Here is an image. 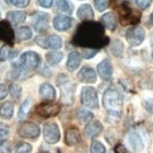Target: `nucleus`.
Masks as SVG:
<instances>
[{
	"label": "nucleus",
	"instance_id": "12",
	"mask_svg": "<svg viewBox=\"0 0 153 153\" xmlns=\"http://www.w3.org/2000/svg\"><path fill=\"white\" fill-rule=\"evenodd\" d=\"M0 39L9 45L14 43V33L8 21H0Z\"/></svg>",
	"mask_w": 153,
	"mask_h": 153
},
{
	"label": "nucleus",
	"instance_id": "6",
	"mask_svg": "<svg viewBox=\"0 0 153 153\" xmlns=\"http://www.w3.org/2000/svg\"><path fill=\"white\" fill-rule=\"evenodd\" d=\"M120 22L121 24H134L138 23L140 20L141 14L137 11H134V9H131L130 7L128 6V3H124L120 8Z\"/></svg>",
	"mask_w": 153,
	"mask_h": 153
},
{
	"label": "nucleus",
	"instance_id": "29",
	"mask_svg": "<svg viewBox=\"0 0 153 153\" xmlns=\"http://www.w3.org/2000/svg\"><path fill=\"white\" fill-rule=\"evenodd\" d=\"M32 146L26 142H19L11 149V153H31Z\"/></svg>",
	"mask_w": 153,
	"mask_h": 153
},
{
	"label": "nucleus",
	"instance_id": "2",
	"mask_svg": "<svg viewBox=\"0 0 153 153\" xmlns=\"http://www.w3.org/2000/svg\"><path fill=\"white\" fill-rule=\"evenodd\" d=\"M103 106L109 115L119 117L123 111V97L119 91L114 88L106 90L103 95Z\"/></svg>",
	"mask_w": 153,
	"mask_h": 153
},
{
	"label": "nucleus",
	"instance_id": "36",
	"mask_svg": "<svg viewBox=\"0 0 153 153\" xmlns=\"http://www.w3.org/2000/svg\"><path fill=\"white\" fill-rule=\"evenodd\" d=\"M8 3H12L13 6L19 7V8H24V7L29 6L30 0H7Z\"/></svg>",
	"mask_w": 153,
	"mask_h": 153
},
{
	"label": "nucleus",
	"instance_id": "35",
	"mask_svg": "<svg viewBox=\"0 0 153 153\" xmlns=\"http://www.w3.org/2000/svg\"><path fill=\"white\" fill-rule=\"evenodd\" d=\"M94 4L99 11H104L108 7V0H94Z\"/></svg>",
	"mask_w": 153,
	"mask_h": 153
},
{
	"label": "nucleus",
	"instance_id": "1",
	"mask_svg": "<svg viewBox=\"0 0 153 153\" xmlns=\"http://www.w3.org/2000/svg\"><path fill=\"white\" fill-rule=\"evenodd\" d=\"M72 43L81 47L97 51L108 44L109 38L104 34V29L101 23L88 21L78 27Z\"/></svg>",
	"mask_w": 153,
	"mask_h": 153
},
{
	"label": "nucleus",
	"instance_id": "9",
	"mask_svg": "<svg viewBox=\"0 0 153 153\" xmlns=\"http://www.w3.org/2000/svg\"><path fill=\"white\" fill-rule=\"evenodd\" d=\"M60 112V105L56 103H42L36 107V113L43 118H51L57 116Z\"/></svg>",
	"mask_w": 153,
	"mask_h": 153
},
{
	"label": "nucleus",
	"instance_id": "42",
	"mask_svg": "<svg viewBox=\"0 0 153 153\" xmlns=\"http://www.w3.org/2000/svg\"><path fill=\"white\" fill-rule=\"evenodd\" d=\"M8 95V89L4 84H0V100L6 99V96Z\"/></svg>",
	"mask_w": 153,
	"mask_h": 153
},
{
	"label": "nucleus",
	"instance_id": "28",
	"mask_svg": "<svg viewBox=\"0 0 153 153\" xmlns=\"http://www.w3.org/2000/svg\"><path fill=\"white\" fill-rule=\"evenodd\" d=\"M16 35L19 41H26V39H30L32 37V31L27 26H22V27H19L16 30Z\"/></svg>",
	"mask_w": 153,
	"mask_h": 153
},
{
	"label": "nucleus",
	"instance_id": "3",
	"mask_svg": "<svg viewBox=\"0 0 153 153\" xmlns=\"http://www.w3.org/2000/svg\"><path fill=\"white\" fill-rule=\"evenodd\" d=\"M57 83L59 89H60L61 101H62V103L67 104V105L72 104V102H74V89H76L74 84L65 74H60V76H58Z\"/></svg>",
	"mask_w": 153,
	"mask_h": 153
},
{
	"label": "nucleus",
	"instance_id": "18",
	"mask_svg": "<svg viewBox=\"0 0 153 153\" xmlns=\"http://www.w3.org/2000/svg\"><path fill=\"white\" fill-rule=\"evenodd\" d=\"M78 78L81 82L84 83H94L96 82V74L94 69L90 67H83L78 74Z\"/></svg>",
	"mask_w": 153,
	"mask_h": 153
},
{
	"label": "nucleus",
	"instance_id": "8",
	"mask_svg": "<svg viewBox=\"0 0 153 153\" xmlns=\"http://www.w3.org/2000/svg\"><path fill=\"white\" fill-rule=\"evenodd\" d=\"M126 38H127V42L131 46H138L144 41L146 32L140 26H132V27L127 30Z\"/></svg>",
	"mask_w": 153,
	"mask_h": 153
},
{
	"label": "nucleus",
	"instance_id": "24",
	"mask_svg": "<svg viewBox=\"0 0 153 153\" xmlns=\"http://www.w3.org/2000/svg\"><path fill=\"white\" fill-rule=\"evenodd\" d=\"M13 113H14V106L11 102L3 103L0 106V116L4 119H10L13 116Z\"/></svg>",
	"mask_w": 153,
	"mask_h": 153
},
{
	"label": "nucleus",
	"instance_id": "11",
	"mask_svg": "<svg viewBox=\"0 0 153 153\" xmlns=\"http://www.w3.org/2000/svg\"><path fill=\"white\" fill-rule=\"evenodd\" d=\"M37 43L43 48H53V49H59L62 46V41L60 36L49 35V36H38L36 38Z\"/></svg>",
	"mask_w": 153,
	"mask_h": 153
},
{
	"label": "nucleus",
	"instance_id": "15",
	"mask_svg": "<svg viewBox=\"0 0 153 153\" xmlns=\"http://www.w3.org/2000/svg\"><path fill=\"white\" fill-rule=\"evenodd\" d=\"M81 141V134L80 131L74 127L68 128L66 131V136H65V142L68 147H74L78 144Z\"/></svg>",
	"mask_w": 153,
	"mask_h": 153
},
{
	"label": "nucleus",
	"instance_id": "34",
	"mask_svg": "<svg viewBox=\"0 0 153 153\" xmlns=\"http://www.w3.org/2000/svg\"><path fill=\"white\" fill-rule=\"evenodd\" d=\"M90 152L91 153H105L106 149L103 146V143H101L100 141H92L91 143V148H90Z\"/></svg>",
	"mask_w": 153,
	"mask_h": 153
},
{
	"label": "nucleus",
	"instance_id": "17",
	"mask_svg": "<svg viewBox=\"0 0 153 153\" xmlns=\"http://www.w3.org/2000/svg\"><path fill=\"white\" fill-rule=\"evenodd\" d=\"M103 131V125L99 120H91L84 128V132L90 138H95Z\"/></svg>",
	"mask_w": 153,
	"mask_h": 153
},
{
	"label": "nucleus",
	"instance_id": "33",
	"mask_svg": "<svg viewBox=\"0 0 153 153\" xmlns=\"http://www.w3.org/2000/svg\"><path fill=\"white\" fill-rule=\"evenodd\" d=\"M21 93H22V89L20 85H18L16 83H12L10 85V94L14 101H19L21 97Z\"/></svg>",
	"mask_w": 153,
	"mask_h": 153
},
{
	"label": "nucleus",
	"instance_id": "45",
	"mask_svg": "<svg viewBox=\"0 0 153 153\" xmlns=\"http://www.w3.org/2000/svg\"><path fill=\"white\" fill-rule=\"evenodd\" d=\"M151 22H152V24H153V12H152V14H151Z\"/></svg>",
	"mask_w": 153,
	"mask_h": 153
},
{
	"label": "nucleus",
	"instance_id": "27",
	"mask_svg": "<svg viewBox=\"0 0 153 153\" xmlns=\"http://www.w3.org/2000/svg\"><path fill=\"white\" fill-rule=\"evenodd\" d=\"M62 53H60V51H51V53H48L47 55H46V60H47V62L49 65H51V66H55V65L59 64L61 61V59H62Z\"/></svg>",
	"mask_w": 153,
	"mask_h": 153
},
{
	"label": "nucleus",
	"instance_id": "16",
	"mask_svg": "<svg viewBox=\"0 0 153 153\" xmlns=\"http://www.w3.org/2000/svg\"><path fill=\"white\" fill-rule=\"evenodd\" d=\"M53 24H54L55 30H57L59 32H64V31H67L68 29H70L71 24H72V20L69 16H57L54 18Z\"/></svg>",
	"mask_w": 153,
	"mask_h": 153
},
{
	"label": "nucleus",
	"instance_id": "39",
	"mask_svg": "<svg viewBox=\"0 0 153 153\" xmlns=\"http://www.w3.org/2000/svg\"><path fill=\"white\" fill-rule=\"evenodd\" d=\"M24 74H25V71L21 67H16V69L12 71V76L16 79H22L24 78Z\"/></svg>",
	"mask_w": 153,
	"mask_h": 153
},
{
	"label": "nucleus",
	"instance_id": "21",
	"mask_svg": "<svg viewBox=\"0 0 153 153\" xmlns=\"http://www.w3.org/2000/svg\"><path fill=\"white\" fill-rule=\"evenodd\" d=\"M26 18V13L24 11H10L7 14V20L10 24L18 25L20 23L24 22Z\"/></svg>",
	"mask_w": 153,
	"mask_h": 153
},
{
	"label": "nucleus",
	"instance_id": "13",
	"mask_svg": "<svg viewBox=\"0 0 153 153\" xmlns=\"http://www.w3.org/2000/svg\"><path fill=\"white\" fill-rule=\"evenodd\" d=\"M97 72L100 76L105 81H108L113 76V66L109 59H104L97 66Z\"/></svg>",
	"mask_w": 153,
	"mask_h": 153
},
{
	"label": "nucleus",
	"instance_id": "30",
	"mask_svg": "<svg viewBox=\"0 0 153 153\" xmlns=\"http://www.w3.org/2000/svg\"><path fill=\"white\" fill-rule=\"evenodd\" d=\"M109 49H111V53L114 56H120L123 51H124V44L119 39H115V41L112 42Z\"/></svg>",
	"mask_w": 153,
	"mask_h": 153
},
{
	"label": "nucleus",
	"instance_id": "14",
	"mask_svg": "<svg viewBox=\"0 0 153 153\" xmlns=\"http://www.w3.org/2000/svg\"><path fill=\"white\" fill-rule=\"evenodd\" d=\"M48 20H49V16L46 13H36L33 18V24H34V27H35L36 31H38V32L46 31L48 29Z\"/></svg>",
	"mask_w": 153,
	"mask_h": 153
},
{
	"label": "nucleus",
	"instance_id": "4",
	"mask_svg": "<svg viewBox=\"0 0 153 153\" xmlns=\"http://www.w3.org/2000/svg\"><path fill=\"white\" fill-rule=\"evenodd\" d=\"M81 103L83 105L91 109L99 108V99H97V92L92 86H84L81 90Z\"/></svg>",
	"mask_w": 153,
	"mask_h": 153
},
{
	"label": "nucleus",
	"instance_id": "41",
	"mask_svg": "<svg viewBox=\"0 0 153 153\" xmlns=\"http://www.w3.org/2000/svg\"><path fill=\"white\" fill-rule=\"evenodd\" d=\"M136 2H137V6L140 9H147L148 7L151 4L152 0H136Z\"/></svg>",
	"mask_w": 153,
	"mask_h": 153
},
{
	"label": "nucleus",
	"instance_id": "10",
	"mask_svg": "<svg viewBox=\"0 0 153 153\" xmlns=\"http://www.w3.org/2000/svg\"><path fill=\"white\" fill-rule=\"evenodd\" d=\"M21 64L23 67L30 70H35L37 69L41 64V57L35 51H25L21 56Z\"/></svg>",
	"mask_w": 153,
	"mask_h": 153
},
{
	"label": "nucleus",
	"instance_id": "5",
	"mask_svg": "<svg viewBox=\"0 0 153 153\" xmlns=\"http://www.w3.org/2000/svg\"><path fill=\"white\" fill-rule=\"evenodd\" d=\"M43 134H44L45 141L49 144H55L57 143L59 139H60V130L59 127L56 123H47L44 125L43 128Z\"/></svg>",
	"mask_w": 153,
	"mask_h": 153
},
{
	"label": "nucleus",
	"instance_id": "40",
	"mask_svg": "<svg viewBox=\"0 0 153 153\" xmlns=\"http://www.w3.org/2000/svg\"><path fill=\"white\" fill-rule=\"evenodd\" d=\"M8 136H9V131L8 129H3V128H0V146H2L4 142L8 139Z\"/></svg>",
	"mask_w": 153,
	"mask_h": 153
},
{
	"label": "nucleus",
	"instance_id": "25",
	"mask_svg": "<svg viewBox=\"0 0 153 153\" xmlns=\"http://www.w3.org/2000/svg\"><path fill=\"white\" fill-rule=\"evenodd\" d=\"M101 20H102V23L104 24L105 27H107L111 31H114L115 27H116V18H115L114 13H106L102 16Z\"/></svg>",
	"mask_w": 153,
	"mask_h": 153
},
{
	"label": "nucleus",
	"instance_id": "32",
	"mask_svg": "<svg viewBox=\"0 0 153 153\" xmlns=\"http://www.w3.org/2000/svg\"><path fill=\"white\" fill-rule=\"evenodd\" d=\"M76 117L81 123H88V121H91L93 118V114L88 109H80L78 114H76Z\"/></svg>",
	"mask_w": 153,
	"mask_h": 153
},
{
	"label": "nucleus",
	"instance_id": "22",
	"mask_svg": "<svg viewBox=\"0 0 153 153\" xmlns=\"http://www.w3.org/2000/svg\"><path fill=\"white\" fill-rule=\"evenodd\" d=\"M80 64H81V55L78 51H72L68 56L67 60V69L69 71H74L79 68Z\"/></svg>",
	"mask_w": 153,
	"mask_h": 153
},
{
	"label": "nucleus",
	"instance_id": "7",
	"mask_svg": "<svg viewBox=\"0 0 153 153\" xmlns=\"http://www.w3.org/2000/svg\"><path fill=\"white\" fill-rule=\"evenodd\" d=\"M41 134V129L37 125L32 121H25L23 123L18 129V134L21 138H27V139H36Z\"/></svg>",
	"mask_w": 153,
	"mask_h": 153
},
{
	"label": "nucleus",
	"instance_id": "19",
	"mask_svg": "<svg viewBox=\"0 0 153 153\" xmlns=\"http://www.w3.org/2000/svg\"><path fill=\"white\" fill-rule=\"evenodd\" d=\"M39 95L45 101H54L56 99V91L53 85L48 83H44L39 88Z\"/></svg>",
	"mask_w": 153,
	"mask_h": 153
},
{
	"label": "nucleus",
	"instance_id": "31",
	"mask_svg": "<svg viewBox=\"0 0 153 153\" xmlns=\"http://www.w3.org/2000/svg\"><path fill=\"white\" fill-rule=\"evenodd\" d=\"M32 105V99L31 97H27V99L22 103V105L20 107L19 109V118L20 119H22L26 116V114L29 113V109Z\"/></svg>",
	"mask_w": 153,
	"mask_h": 153
},
{
	"label": "nucleus",
	"instance_id": "26",
	"mask_svg": "<svg viewBox=\"0 0 153 153\" xmlns=\"http://www.w3.org/2000/svg\"><path fill=\"white\" fill-rule=\"evenodd\" d=\"M18 54V51L12 49L10 46H3L0 49V59L1 60H8V59H12Z\"/></svg>",
	"mask_w": 153,
	"mask_h": 153
},
{
	"label": "nucleus",
	"instance_id": "20",
	"mask_svg": "<svg viewBox=\"0 0 153 153\" xmlns=\"http://www.w3.org/2000/svg\"><path fill=\"white\" fill-rule=\"evenodd\" d=\"M76 16H78V18L80 20L91 21L94 18V12H93L92 7L88 4V3H84L82 6H80V8L78 9V12H76Z\"/></svg>",
	"mask_w": 153,
	"mask_h": 153
},
{
	"label": "nucleus",
	"instance_id": "43",
	"mask_svg": "<svg viewBox=\"0 0 153 153\" xmlns=\"http://www.w3.org/2000/svg\"><path fill=\"white\" fill-rule=\"evenodd\" d=\"M38 3L43 8H49L53 4V0H38Z\"/></svg>",
	"mask_w": 153,
	"mask_h": 153
},
{
	"label": "nucleus",
	"instance_id": "37",
	"mask_svg": "<svg viewBox=\"0 0 153 153\" xmlns=\"http://www.w3.org/2000/svg\"><path fill=\"white\" fill-rule=\"evenodd\" d=\"M56 6L60 11H64V12L69 11V4L66 0H56Z\"/></svg>",
	"mask_w": 153,
	"mask_h": 153
},
{
	"label": "nucleus",
	"instance_id": "23",
	"mask_svg": "<svg viewBox=\"0 0 153 153\" xmlns=\"http://www.w3.org/2000/svg\"><path fill=\"white\" fill-rule=\"evenodd\" d=\"M128 143L130 144L134 151H140L143 148V142L137 132H130L128 134Z\"/></svg>",
	"mask_w": 153,
	"mask_h": 153
},
{
	"label": "nucleus",
	"instance_id": "38",
	"mask_svg": "<svg viewBox=\"0 0 153 153\" xmlns=\"http://www.w3.org/2000/svg\"><path fill=\"white\" fill-rule=\"evenodd\" d=\"M96 53H97V51L96 49H90V48H84L82 51V56L84 58H86V59H90V58L94 57L96 55Z\"/></svg>",
	"mask_w": 153,
	"mask_h": 153
},
{
	"label": "nucleus",
	"instance_id": "44",
	"mask_svg": "<svg viewBox=\"0 0 153 153\" xmlns=\"http://www.w3.org/2000/svg\"><path fill=\"white\" fill-rule=\"evenodd\" d=\"M115 151H116V153H129V151L126 149V148L123 146V144H117L116 146V148H115Z\"/></svg>",
	"mask_w": 153,
	"mask_h": 153
}]
</instances>
